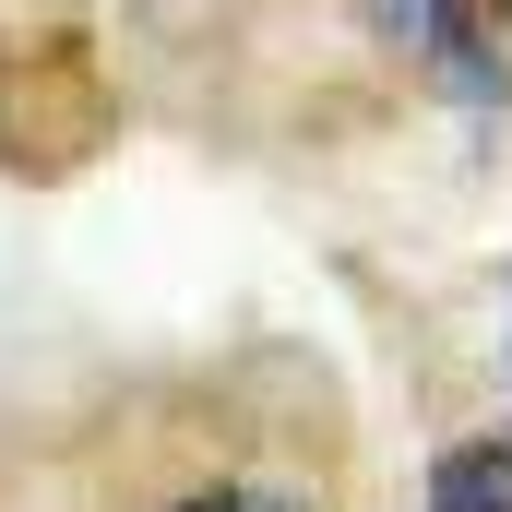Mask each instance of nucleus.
I'll return each instance as SVG.
<instances>
[{
	"mask_svg": "<svg viewBox=\"0 0 512 512\" xmlns=\"http://www.w3.org/2000/svg\"><path fill=\"white\" fill-rule=\"evenodd\" d=\"M429 512H512V441H453L429 465Z\"/></svg>",
	"mask_w": 512,
	"mask_h": 512,
	"instance_id": "nucleus-1",
	"label": "nucleus"
},
{
	"mask_svg": "<svg viewBox=\"0 0 512 512\" xmlns=\"http://www.w3.org/2000/svg\"><path fill=\"white\" fill-rule=\"evenodd\" d=\"M167 512H322V501H310V489H286V477H251V465H227V477L179 489Z\"/></svg>",
	"mask_w": 512,
	"mask_h": 512,
	"instance_id": "nucleus-2",
	"label": "nucleus"
}]
</instances>
